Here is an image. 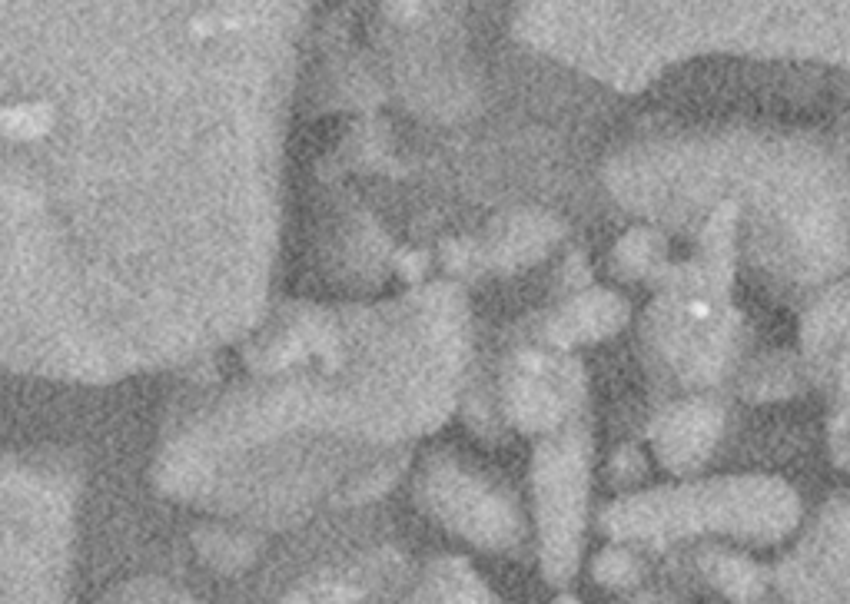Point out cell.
I'll use <instances>...</instances> for the list:
<instances>
[{"label":"cell","instance_id":"obj_2","mask_svg":"<svg viewBox=\"0 0 850 604\" xmlns=\"http://www.w3.org/2000/svg\"><path fill=\"white\" fill-rule=\"evenodd\" d=\"M445 604H485V598H482V591L472 585V581H465V585H459L455 591L445 595Z\"/></svg>","mask_w":850,"mask_h":604},{"label":"cell","instance_id":"obj_3","mask_svg":"<svg viewBox=\"0 0 850 604\" xmlns=\"http://www.w3.org/2000/svg\"><path fill=\"white\" fill-rule=\"evenodd\" d=\"M558 604H578V601H575V598H562V601H558Z\"/></svg>","mask_w":850,"mask_h":604},{"label":"cell","instance_id":"obj_1","mask_svg":"<svg viewBox=\"0 0 850 604\" xmlns=\"http://www.w3.org/2000/svg\"><path fill=\"white\" fill-rule=\"evenodd\" d=\"M54 127V107L50 103H14L0 110V130L10 140H37Z\"/></svg>","mask_w":850,"mask_h":604}]
</instances>
